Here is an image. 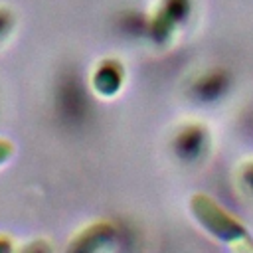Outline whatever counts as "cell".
Listing matches in <instances>:
<instances>
[{"label":"cell","instance_id":"obj_1","mask_svg":"<svg viewBox=\"0 0 253 253\" xmlns=\"http://www.w3.org/2000/svg\"><path fill=\"white\" fill-rule=\"evenodd\" d=\"M12 30V14L8 10L0 8V40Z\"/></svg>","mask_w":253,"mask_h":253}]
</instances>
